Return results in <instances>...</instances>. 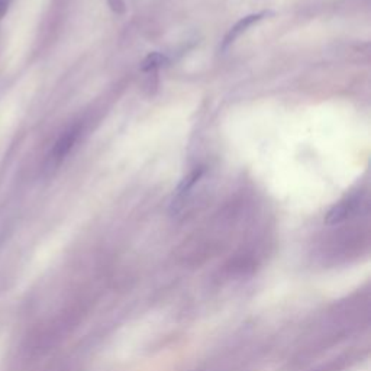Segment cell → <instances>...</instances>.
I'll list each match as a JSON object with an SVG mask.
<instances>
[{"label":"cell","instance_id":"obj_1","mask_svg":"<svg viewBox=\"0 0 371 371\" xmlns=\"http://www.w3.org/2000/svg\"><path fill=\"white\" fill-rule=\"evenodd\" d=\"M80 137V126H72L70 129H67L60 140L55 143L51 155H50V165L51 167H58L65 157L70 154V151L73 150V147L76 145L77 140Z\"/></svg>","mask_w":371,"mask_h":371},{"label":"cell","instance_id":"obj_2","mask_svg":"<svg viewBox=\"0 0 371 371\" xmlns=\"http://www.w3.org/2000/svg\"><path fill=\"white\" fill-rule=\"evenodd\" d=\"M204 172H205V168L204 167H197L194 168V170L186 176L182 183L179 184L177 190H176V194H175V199H173V204H172V211L173 212H179L183 205H184V201L186 199L189 197V194L192 193L193 187L196 186V183L200 180V177L204 176Z\"/></svg>","mask_w":371,"mask_h":371},{"label":"cell","instance_id":"obj_3","mask_svg":"<svg viewBox=\"0 0 371 371\" xmlns=\"http://www.w3.org/2000/svg\"><path fill=\"white\" fill-rule=\"evenodd\" d=\"M360 204V199L358 197H348L340 204H336L328 214L325 218V223L328 225H336V223H341L344 221H347L357 209Z\"/></svg>","mask_w":371,"mask_h":371},{"label":"cell","instance_id":"obj_4","mask_svg":"<svg viewBox=\"0 0 371 371\" xmlns=\"http://www.w3.org/2000/svg\"><path fill=\"white\" fill-rule=\"evenodd\" d=\"M270 15V12H261V13H255V15H250V16H245L243 18L240 22L235 23L231 31L226 33V37L222 43V50H226L229 45H232L235 41H237L243 33L250 28L253 26L254 23H257L258 21H261L264 16Z\"/></svg>","mask_w":371,"mask_h":371},{"label":"cell","instance_id":"obj_5","mask_svg":"<svg viewBox=\"0 0 371 371\" xmlns=\"http://www.w3.org/2000/svg\"><path fill=\"white\" fill-rule=\"evenodd\" d=\"M167 62H168V58H167L164 54L153 52V54H150V55L144 60V62H143V65H141V70H143V72H154V70L160 69V67L165 65Z\"/></svg>","mask_w":371,"mask_h":371},{"label":"cell","instance_id":"obj_6","mask_svg":"<svg viewBox=\"0 0 371 371\" xmlns=\"http://www.w3.org/2000/svg\"><path fill=\"white\" fill-rule=\"evenodd\" d=\"M108 2H109L111 8H112L115 12H118V13H122V12L125 11V8H123V0H108Z\"/></svg>","mask_w":371,"mask_h":371},{"label":"cell","instance_id":"obj_7","mask_svg":"<svg viewBox=\"0 0 371 371\" xmlns=\"http://www.w3.org/2000/svg\"><path fill=\"white\" fill-rule=\"evenodd\" d=\"M11 2H12V0H0V21H2L5 13L8 12V9L11 6Z\"/></svg>","mask_w":371,"mask_h":371}]
</instances>
